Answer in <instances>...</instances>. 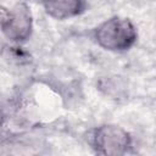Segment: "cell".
Here are the masks:
<instances>
[{
	"instance_id": "cell-1",
	"label": "cell",
	"mask_w": 156,
	"mask_h": 156,
	"mask_svg": "<svg viewBox=\"0 0 156 156\" xmlns=\"http://www.w3.org/2000/svg\"><path fill=\"white\" fill-rule=\"evenodd\" d=\"M96 43L108 51H126L138 38L134 24L128 18L111 17L99 24L94 30Z\"/></svg>"
},
{
	"instance_id": "cell-3",
	"label": "cell",
	"mask_w": 156,
	"mask_h": 156,
	"mask_svg": "<svg viewBox=\"0 0 156 156\" xmlns=\"http://www.w3.org/2000/svg\"><path fill=\"white\" fill-rule=\"evenodd\" d=\"M32 29V12L24 2L15 5L11 10L1 9V30L9 40L15 43L26 41L30 37Z\"/></svg>"
},
{
	"instance_id": "cell-2",
	"label": "cell",
	"mask_w": 156,
	"mask_h": 156,
	"mask_svg": "<svg viewBox=\"0 0 156 156\" xmlns=\"http://www.w3.org/2000/svg\"><path fill=\"white\" fill-rule=\"evenodd\" d=\"M90 143L98 154L107 156H119L128 154L132 149V136L122 127L104 124L95 128L90 136Z\"/></svg>"
},
{
	"instance_id": "cell-4",
	"label": "cell",
	"mask_w": 156,
	"mask_h": 156,
	"mask_svg": "<svg viewBox=\"0 0 156 156\" xmlns=\"http://www.w3.org/2000/svg\"><path fill=\"white\" fill-rule=\"evenodd\" d=\"M45 12L55 20H68L87 10L85 0H41Z\"/></svg>"
}]
</instances>
